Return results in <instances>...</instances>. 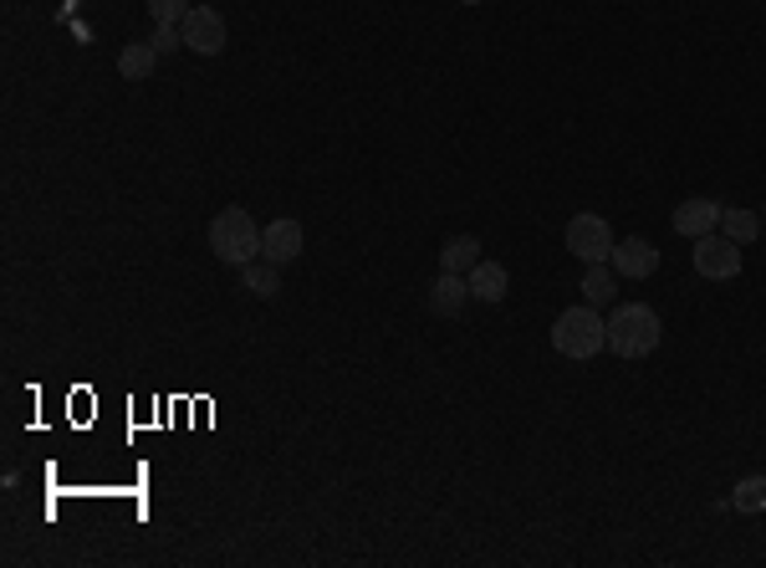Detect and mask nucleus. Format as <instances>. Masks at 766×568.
<instances>
[{"label": "nucleus", "mask_w": 766, "mask_h": 568, "mask_svg": "<svg viewBox=\"0 0 766 568\" xmlns=\"http://www.w3.org/2000/svg\"><path fill=\"white\" fill-rule=\"evenodd\" d=\"M552 348H557L562 359H573V364H588L598 359L608 348V323L598 308H562V318L552 323Z\"/></svg>", "instance_id": "obj_1"}, {"label": "nucleus", "mask_w": 766, "mask_h": 568, "mask_svg": "<svg viewBox=\"0 0 766 568\" xmlns=\"http://www.w3.org/2000/svg\"><path fill=\"white\" fill-rule=\"evenodd\" d=\"M210 252L221 256L225 267H251V261H261V225L251 221V210L225 205L210 221Z\"/></svg>", "instance_id": "obj_2"}, {"label": "nucleus", "mask_w": 766, "mask_h": 568, "mask_svg": "<svg viewBox=\"0 0 766 568\" xmlns=\"http://www.w3.org/2000/svg\"><path fill=\"white\" fill-rule=\"evenodd\" d=\"M664 328H660V313L649 308V302H623L613 308L608 318V348L619 354V359H649L654 348H660Z\"/></svg>", "instance_id": "obj_3"}, {"label": "nucleus", "mask_w": 766, "mask_h": 568, "mask_svg": "<svg viewBox=\"0 0 766 568\" xmlns=\"http://www.w3.org/2000/svg\"><path fill=\"white\" fill-rule=\"evenodd\" d=\"M613 225L604 221V215H593V210H577L573 221H567V252L577 256V261H588V267H598V261H608L613 256Z\"/></svg>", "instance_id": "obj_4"}, {"label": "nucleus", "mask_w": 766, "mask_h": 568, "mask_svg": "<svg viewBox=\"0 0 766 568\" xmlns=\"http://www.w3.org/2000/svg\"><path fill=\"white\" fill-rule=\"evenodd\" d=\"M695 271L706 282H731V277H741V246L721 231H710V236L695 241Z\"/></svg>", "instance_id": "obj_5"}, {"label": "nucleus", "mask_w": 766, "mask_h": 568, "mask_svg": "<svg viewBox=\"0 0 766 568\" xmlns=\"http://www.w3.org/2000/svg\"><path fill=\"white\" fill-rule=\"evenodd\" d=\"M179 36L194 57H221L225 52V15L210 5H190V15L179 21Z\"/></svg>", "instance_id": "obj_6"}, {"label": "nucleus", "mask_w": 766, "mask_h": 568, "mask_svg": "<svg viewBox=\"0 0 766 568\" xmlns=\"http://www.w3.org/2000/svg\"><path fill=\"white\" fill-rule=\"evenodd\" d=\"M302 241H307V231H302V221H292V215L261 225V256L266 261H277V267H286V261L302 256Z\"/></svg>", "instance_id": "obj_7"}, {"label": "nucleus", "mask_w": 766, "mask_h": 568, "mask_svg": "<svg viewBox=\"0 0 766 568\" xmlns=\"http://www.w3.org/2000/svg\"><path fill=\"white\" fill-rule=\"evenodd\" d=\"M608 261H613V271H619V277H654V271H660V246H649L644 236H629V241H619V246H613V256H608Z\"/></svg>", "instance_id": "obj_8"}, {"label": "nucleus", "mask_w": 766, "mask_h": 568, "mask_svg": "<svg viewBox=\"0 0 766 568\" xmlns=\"http://www.w3.org/2000/svg\"><path fill=\"white\" fill-rule=\"evenodd\" d=\"M716 225H721V205H716V200H706V194H695V200L675 205V231H679V236L700 241V236H710Z\"/></svg>", "instance_id": "obj_9"}, {"label": "nucleus", "mask_w": 766, "mask_h": 568, "mask_svg": "<svg viewBox=\"0 0 766 568\" xmlns=\"http://www.w3.org/2000/svg\"><path fill=\"white\" fill-rule=\"evenodd\" d=\"M465 282H471V298H481V302H502L506 298V287H511V271L502 267V261H475L471 271H465Z\"/></svg>", "instance_id": "obj_10"}, {"label": "nucleus", "mask_w": 766, "mask_h": 568, "mask_svg": "<svg viewBox=\"0 0 766 568\" xmlns=\"http://www.w3.org/2000/svg\"><path fill=\"white\" fill-rule=\"evenodd\" d=\"M465 302H471V282H465L460 271H440L435 287H429V308H435L440 318H455Z\"/></svg>", "instance_id": "obj_11"}, {"label": "nucleus", "mask_w": 766, "mask_h": 568, "mask_svg": "<svg viewBox=\"0 0 766 568\" xmlns=\"http://www.w3.org/2000/svg\"><path fill=\"white\" fill-rule=\"evenodd\" d=\"M154 67H159V52H154V42L123 46V57H119V77H123V82H144V77H154Z\"/></svg>", "instance_id": "obj_12"}, {"label": "nucleus", "mask_w": 766, "mask_h": 568, "mask_svg": "<svg viewBox=\"0 0 766 568\" xmlns=\"http://www.w3.org/2000/svg\"><path fill=\"white\" fill-rule=\"evenodd\" d=\"M721 236H731L736 246H752L756 236H762V215L756 210H725L721 205V225H716Z\"/></svg>", "instance_id": "obj_13"}, {"label": "nucleus", "mask_w": 766, "mask_h": 568, "mask_svg": "<svg viewBox=\"0 0 766 568\" xmlns=\"http://www.w3.org/2000/svg\"><path fill=\"white\" fill-rule=\"evenodd\" d=\"M240 282H246L251 298H277L281 292V267L261 256V261H251V267H240Z\"/></svg>", "instance_id": "obj_14"}, {"label": "nucleus", "mask_w": 766, "mask_h": 568, "mask_svg": "<svg viewBox=\"0 0 766 568\" xmlns=\"http://www.w3.org/2000/svg\"><path fill=\"white\" fill-rule=\"evenodd\" d=\"M475 261H481V241H475V236H450V241H444L440 271H460V277H465Z\"/></svg>", "instance_id": "obj_15"}, {"label": "nucleus", "mask_w": 766, "mask_h": 568, "mask_svg": "<svg viewBox=\"0 0 766 568\" xmlns=\"http://www.w3.org/2000/svg\"><path fill=\"white\" fill-rule=\"evenodd\" d=\"M613 292H619V287H613V271H608L604 261L588 267V277H583V302H588V308H604V302H613Z\"/></svg>", "instance_id": "obj_16"}, {"label": "nucleus", "mask_w": 766, "mask_h": 568, "mask_svg": "<svg viewBox=\"0 0 766 568\" xmlns=\"http://www.w3.org/2000/svg\"><path fill=\"white\" fill-rule=\"evenodd\" d=\"M731 508L736 512H766V477H746L731 487Z\"/></svg>", "instance_id": "obj_17"}, {"label": "nucleus", "mask_w": 766, "mask_h": 568, "mask_svg": "<svg viewBox=\"0 0 766 568\" xmlns=\"http://www.w3.org/2000/svg\"><path fill=\"white\" fill-rule=\"evenodd\" d=\"M148 15H154V26H179L190 15V0H148Z\"/></svg>", "instance_id": "obj_18"}, {"label": "nucleus", "mask_w": 766, "mask_h": 568, "mask_svg": "<svg viewBox=\"0 0 766 568\" xmlns=\"http://www.w3.org/2000/svg\"><path fill=\"white\" fill-rule=\"evenodd\" d=\"M184 46V36H179V26H154V52L159 57H169V52H179Z\"/></svg>", "instance_id": "obj_19"}]
</instances>
